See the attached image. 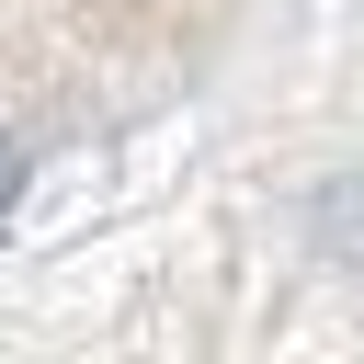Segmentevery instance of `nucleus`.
<instances>
[{
  "label": "nucleus",
  "mask_w": 364,
  "mask_h": 364,
  "mask_svg": "<svg viewBox=\"0 0 364 364\" xmlns=\"http://www.w3.org/2000/svg\"><path fill=\"white\" fill-rule=\"evenodd\" d=\"M239 23L250 0H0V239L46 182L159 125Z\"/></svg>",
  "instance_id": "nucleus-1"
},
{
  "label": "nucleus",
  "mask_w": 364,
  "mask_h": 364,
  "mask_svg": "<svg viewBox=\"0 0 364 364\" xmlns=\"http://www.w3.org/2000/svg\"><path fill=\"white\" fill-rule=\"evenodd\" d=\"M0 364H364V341H228V330H102V341H23Z\"/></svg>",
  "instance_id": "nucleus-2"
}]
</instances>
